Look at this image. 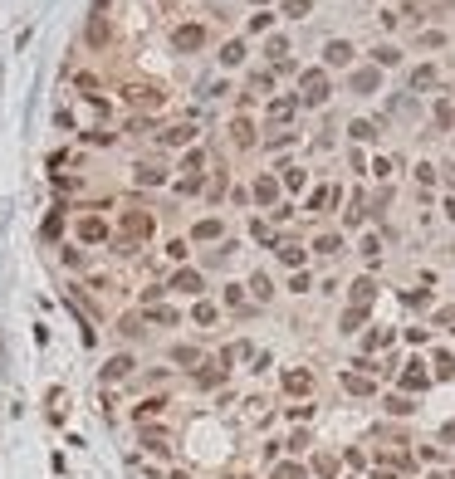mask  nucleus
Returning a JSON list of instances; mask_svg holds the SVG:
<instances>
[{"label":"nucleus","mask_w":455,"mask_h":479,"mask_svg":"<svg viewBox=\"0 0 455 479\" xmlns=\"http://www.w3.org/2000/svg\"><path fill=\"white\" fill-rule=\"evenodd\" d=\"M289 288H294V293H304V288H309V274H304V269H294V279H289Z\"/></svg>","instance_id":"6e6d98bb"},{"label":"nucleus","mask_w":455,"mask_h":479,"mask_svg":"<svg viewBox=\"0 0 455 479\" xmlns=\"http://www.w3.org/2000/svg\"><path fill=\"white\" fill-rule=\"evenodd\" d=\"M342 386H347L352 396H377V382L362 377V372H342Z\"/></svg>","instance_id":"2eb2a0df"},{"label":"nucleus","mask_w":455,"mask_h":479,"mask_svg":"<svg viewBox=\"0 0 455 479\" xmlns=\"http://www.w3.org/2000/svg\"><path fill=\"white\" fill-rule=\"evenodd\" d=\"M333 196H338V191H314V200H309V210H323V205H328Z\"/></svg>","instance_id":"603ef678"},{"label":"nucleus","mask_w":455,"mask_h":479,"mask_svg":"<svg viewBox=\"0 0 455 479\" xmlns=\"http://www.w3.org/2000/svg\"><path fill=\"white\" fill-rule=\"evenodd\" d=\"M230 191V181H226V172H221V177H216V181H211V200H221V196Z\"/></svg>","instance_id":"3c124183"},{"label":"nucleus","mask_w":455,"mask_h":479,"mask_svg":"<svg viewBox=\"0 0 455 479\" xmlns=\"http://www.w3.org/2000/svg\"><path fill=\"white\" fill-rule=\"evenodd\" d=\"M309 10H314V0H289V5H284V15H294V20H304Z\"/></svg>","instance_id":"a18cd8bd"},{"label":"nucleus","mask_w":455,"mask_h":479,"mask_svg":"<svg viewBox=\"0 0 455 479\" xmlns=\"http://www.w3.org/2000/svg\"><path fill=\"white\" fill-rule=\"evenodd\" d=\"M122 98H127L132 108H147V113L167 103V94H162V89H152V84H127V89H122Z\"/></svg>","instance_id":"20e7f679"},{"label":"nucleus","mask_w":455,"mask_h":479,"mask_svg":"<svg viewBox=\"0 0 455 479\" xmlns=\"http://www.w3.org/2000/svg\"><path fill=\"white\" fill-rule=\"evenodd\" d=\"M304 108H323L328 103V74L323 69H304Z\"/></svg>","instance_id":"7ed1b4c3"},{"label":"nucleus","mask_w":455,"mask_h":479,"mask_svg":"<svg viewBox=\"0 0 455 479\" xmlns=\"http://www.w3.org/2000/svg\"><path fill=\"white\" fill-rule=\"evenodd\" d=\"M304 181H309V177H304L299 167H284V186H289V191H304Z\"/></svg>","instance_id":"58836bf2"},{"label":"nucleus","mask_w":455,"mask_h":479,"mask_svg":"<svg viewBox=\"0 0 455 479\" xmlns=\"http://www.w3.org/2000/svg\"><path fill=\"white\" fill-rule=\"evenodd\" d=\"M162 411H167V396H147V401L132 411V421H137V426H147V421H157Z\"/></svg>","instance_id":"4468645a"},{"label":"nucleus","mask_w":455,"mask_h":479,"mask_svg":"<svg viewBox=\"0 0 455 479\" xmlns=\"http://www.w3.org/2000/svg\"><path fill=\"white\" fill-rule=\"evenodd\" d=\"M117 333H122V338H142V318H137V313H127V318L117 323Z\"/></svg>","instance_id":"e433bc0d"},{"label":"nucleus","mask_w":455,"mask_h":479,"mask_svg":"<svg viewBox=\"0 0 455 479\" xmlns=\"http://www.w3.org/2000/svg\"><path fill=\"white\" fill-rule=\"evenodd\" d=\"M387 411H392V416H411V411H416V406H411V401H406V396H392V401H387Z\"/></svg>","instance_id":"37998d69"},{"label":"nucleus","mask_w":455,"mask_h":479,"mask_svg":"<svg viewBox=\"0 0 455 479\" xmlns=\"http://www.w3.org/2000/svg\"><path fill=\"white\" fill-rule=\"evenodd\" d=\"M309 445H314V435H309V430H294V435H289V450H294V455H299V450H309Z\"/></svg>","instance_id":"c03bdc74"},{"label":"nucleus","mask_w":455,"mask_h":479,"mask_svg":"<svg viewBox=\"0 0 455 479\" xmlns=\"http://www.w3.org/2000/svg\"><path fill=\"white\" fill-rule=\"evenodd\" d=\"M59 230H64V210H49V215H44V240H54Z\"/></svg>","instance_id":"c9c22d12"},{"label":"nucleus","mask_w":455,"mask_h":479,"mask_svg":"<svg viewBox=\"0 0 455 479\" xmlns=\"http://www.w3.org/2000/svg\"><path fill=\"white\" fill-rule=\"evenodd\" d=\"M250 293H255L259 303H264V298H274V284H269V274H259V269H255V279H250Z\"/></svg>","instance_id":"bb28decb"},{"label":"nucleus","mask_w":455,"mask_h":479,"mask_svg":"<svg viewBox=\"0 0 455 479\" xmlns=\"http://www.w3.org/2000/svg\"><path fill=\"white\" fill-rule=\"evenodd\" d=\"M230 137H235V147H255V122H250V117H235Z\"/></svg>","instance_id":"6ab92c4d"},{"label":"nucleus","mask_w":455,"mask_h":479,"mask_svg":"<svg viewBox=\"0 0 455 479\" xmlns=\"http://www.w3.org/2000/svg\"><path fill=\"white\" fill-rule=\"evenodd\" d=\"M372 293H377V284H372V279L362 274V279L352 284V303H357V308H367V298H372Z\"/></svg>","instance_id":"cd10ccee"},{"label":"nucleus","mask_w":455,"mask_h":479,"mask_svg":"<svg viewBox=\"0 0 455 479\" xmlns=\"http://www.w3.org/2000/svg\"><path fill=\"white\" fill-rule=\"evenodd\" d=\"M221 479H230V475H221Z\"/></svg>","instance_id":"052dcab7"},{"label":"nucleus","mask_w":455,"mask_h":479,"mask_svg":"<svg viewBox=\"0 0 455 479\" xmlns=\"http://www.w3.org/2000/svg\"><path fill=\"white\" fill-rule=\"evenodd\" d=\"M314 250H319V255H342V235H333V230H328V235H319V240H314Z\"/></svg>","instance_id":"a878e982"},{"label":"nucleus","mask_w":455,"mask_h":479,"mask_svg":"<svg viewBox=\"0 0 455 479\" xmlns=\"http://www.w3.org/2000/svg\"><path fill=\"white\" fill-rule=\"evenodd\" d=\"M191 318H196V323H201V328H211V323H216V318H221V308H216V303H206V298H201V303H196V308H191Z\"/></svg>","instance_id":"393cba45"},{"label":"nucleus","mask_w":455,"mask_h":479,"mask_svg":"<svg viewBox=\"0 0 455 479\" xmlns=\"http://www.w3.org/2000/svg\"><path fill=\"white\" fill-rule=\"evenodd\" d=\"M201 167H206V152H201V147H191V152L181 157V172H186V177H201Z\"/></svg>","instance_id":"b1692460"},{"label":"nucleus","mask_w":455,"mask_h":479,"mask_svg":"<svg viewBox=\"0 0 455 479\" xmlns=\"http://www.w3.org/2000/svg\"><path fill=\"white\" fill-rule=\"evenodd\" d=\"M411 84H416V89H431V84H436V69H431V64H421V69L411 74Z\"/></svg>","instance_id":"4c0bfd02"},{"label":"nucleus","mask_w":455,"mask_h":479,"mask_svg":"<svg viewBox=\"0 0 455 479\" xmlns=\"http://www.w3.org/2000/svg\"><path fill=\"white\" fill-rule=\"evenodd\" d=\"M323 59H328V64H352V44H347V39H328Z\"/></svg>","instance_id":"a211bd4d"},{"label":"nucleus","mask_w":455,"mask_h":479,"mask_svg":"<svg viewBox=\"0 0 455 479\" xmlns=\"http://www.w3.org/2000/svg\"><path fill=\"white\" fill-rule=\"evenodd\" d=\"M226 303H230V308H240V313H245V288H240V284H226Z\"/></svg>","instance_id":"a19ab883"},{"label":"nucleus","mask_w":455,"mask_h":479,"mask_svg":"<svg viewBox=\"0 0 455 479\" xmlns=\"http://www.w3.org/2000/svg\"><path fill=\"white\" fill-rule=\"evenodd\" d=\"M206 39H211L206 25H177L172 30V49L177 54H196V49H206Z\"/></svg>","instance_id":"f03ea898"},{"label":"nucleus","mask_w":455,"mask_h":479,"mask_svg":"<svg viewBox=\"0 0 455 479\" xmlns=\"http://www.w3.org/2000/svg\"><path fill=\"white\" fill-rule=\"evenodd\" d=\"M397 59H402V54H397L392 44H382V49H372V64H382V69H392Z\"/></svg>","instance_id":"72a5a7b5"},{"label":"nucleus","mask_w":455,"mask_h":479,"mask_svg":"<svg viewBox=\"0 0 455 479\" xmlns=\"http://www.w3.org/2000/svg\"><path fill=\"white\" fill-rule=\"evenodd\" d=\"M240 59H245V44H240V39H230L226 49H221V64H230V69H235Z\"/></svg>","instance_id":"473e14b6"},{"label":"nucleus","mask_w":455,"mask_h":479,"mask_svg":"<svg viewBox=\"0 0 455 479\" xmlns=\"http://www.w3.org/2000/svg\"><path fill=\"white\" fill-rule=\"evenodd\" d=\"M152 230H157V215L152 210H122V240L137 250L142 240H152Z\"/></svg>","instance_id":"f257e3e1"},{"label":"nucleus","mask_w":455,"mask_h":479,"mask_svg":"<svg viewBox=\"0 0 455 479\" xmlns=\"http://www.w3.org/2000/svg\"><path fill=\"white\" fill-rule=\"evenodd\" d=\"M416 177H421V186H431V181H436V167H431V162H421V167H416Z\"/></svg>","instance_id":"864d4df0"},{"label":"nucleus","mask_w":455,"mask_h":479,"mask_svg":"<svg viewBox=\"0 0 455 479\" xmlns=\"http://www.w3.org/2000/svg\"><path fill=\"white\" fill-rule=\"evenodd\" d=\"M284 391L289 396H309L314 391V372H304V367L299 372H284Z\"/></svg>","instance_id":"ddd939ff"},{"label":"nucleus","mask_w":455,"mask_h":479,"mask_svg":"<svg viewBox=\"0 0 455 479\" xmlns=\"http://www.w3.org/2000/svg\"><path fill=\"white\" fill-rule=\"evenodd\" d=\"M455 372V362H451V352H441V357H436V377H451Z\"/></svg>","instance_id":"8fccbe9b"},{"label":"nucleus","mask_w":455,"mask_h":479,"mask_svg":"<svg viewBox=\"0 0 455 479\" xmlns=\"http://www.w3.org/2000/svg\"><path fill=\"white\" fill-rule=\"evenodd\" d=\"M441 328H455V308H441Z\"/></svg>","instance_id":"4d7b16f0"},{"label":"nucleus","mask_w":455,"mask_h":479,"mask_svg":"<svg viewBox=\"0 0 455 479\" xmlns=\"http://www.w3.org/2000/svg\"><path fill=\"white\" fill-rule=\"evenodd\" d=\"M255 200H259V205H274V200H279V181H274V177H255Z\"/></svg>","instance_id":"dca6fc26"},{"label":"nucleus","mask_w":455,"mask_h":479,"mask_svg":"<svg viewBox=\"0 0 455 479\" xmlns=\"http://www.w3.org/2000/svg\"><path fill=\"white\" fill-rule=\"evenodd\" d=\"M64 264H69V269H84V255H79V250L69 245V250H64Z\"/></svg>","instance_id":"5fc2aeb1"},{"label":"nucleus","mask_w":455,"mask_h":479,"mask_svg":"<svg viewBox=\"0 0 455 479\" xmlns=\"http://www.w3.org/2000/svg\"><path fill=\"white\" fill-rule=\"evenodd\" d=\"M255 5H264V0H255Z\"/></svg>","instance_id":"bf43d9fd"},{"label":"nucleus","mask_w":455,"mask_h":479,"mask_svg":"<svg viewBox=\"0 0 455 479\" xmlns=\"http://www.w3.org/2000/svg\"><path fill=\"white\" fill-rule=\"evenodd\" d=\"M167 288H177V293H206V279H201V269H177L172 279H167Z\"/></svg>","instance_id":"0eeeda50"},{"label":"nucleus","mask_w":455,"mask_h":479,"mask_svg":"<svg viewBox=\"0 0 455 479\" xmlns=\"http://www.w3.org/2000/svg\"><path fill=\"white\" fill-rule=\"evenodd\" d=\"M269 479H309V470H304L299 460H279V465L269 470Z\"/></svg>","instance_id":"5701e85b"},{"label":"nucleus","mask_w":455,"mask_h":479,"mask_svg":"<svg viewBox=\"0 0 455 479\" xmlns=\"http://www.w3.org/2000/svg\"><path fill=\"white\" fill-rule=\"evenodd\" d=\"M274 250H279V260H284V264H294V269H304V245H299V240H279Z\"/></svg>","instance_id":"f3484780"},{"label":"nucleus","mask_w":455,"mask_h":479,"mask_svg":"<svg viewBox=\"0 0 455 479\" xmlns=\"http://www.w3.org/2000/svg\"><path fill=\"white\" fill-rule=\"evenodd\" d=\"M362 318H367V308H357V303H352V308H347V313H342V333H352V328H357V323H362Z\"/></svg>","instance_id":"ea45409f"},{"label":"nucleus","mask_w":455,"mask_h":479,"mask_svg":"<svg viewBox=\"0 0 455 479\" xmlns=\"http://www.w3.org/2000/svg\"><path fill=\"white\" fill-rule=\"evenodd\" d=\"M84 39H89L94 49H103V44L113 39V25H108L103 15H89V25H84Z\"/></svg>","instance_id":"1a4fd4ad"},{"label":"nucleus","mask_w":455,"mask_h":479,"mask_svg":"<svg viewBox=\"0 0 455 479\" xmlns=\"http://www.w3.org/2000/svg\"><path fill=\"white\" fill-rule=\"evenodd\" d=\"M157 142H162V147H191V142H196V127H191V122H177V127H167Z\"/></svg>","instance_id":"9d476101"},{"label":"nucleus","mask_w":455,"mask_h":479,"mask_svg":"<svg viewBox=\"0 0 455 479\" xmlns=\"http://www.w3.org/2000/svg\"><path fill=\"white\" fill-rule=\"evenodd\" d=\"M441 440H446V445H455V426H446V430H441Z\"/></svg>","instance_id":"13d9d810"},{"label":"nucleus","mask_w":455,"mask_h":479,"mask_svg":"<svg viewBox=\"0 0 455 479\" xmlns=\"http://www.w3.org/2000/svg\"><path fill=\"white\" fill-rule=\"evenodd\" d=\"M226 362H221V357H211V362H201V367H196V386H201V391H211V386H221L226 382Z\"/></svg>","instance_id":"6e6552de"},{"label":"nucleus","mask_w":455,"mask_h":479,"mask_svg":"<svg viewBox=\"0 0 455 479\" xmlns=\"http://www.w3.org/2000/svg\"><path fill=\"white\" fill-rule=\"evenodd\" d=\"M172 362H177V367H201V352H196L191 343H177V347H172Z\"/></svg>","instance_id":"4be33fe9"},{"label":"nucleus","mask_w":455,"mask_h":479,"mask_svg":"<svg viewBox=\"0 0 455 479\" xmlns=\"http://www.w3.org/2000/svg\"><path fill=\"white\" fill-rule=\"evenodd\" d=\"M191 240H221V220H216V215L196 220V225H191Z\"/></svg>","instance_id":"412c9836"},{"label":"nucleus","mask_w":455,"mask_h":479,"mask_svg":"<svg viewBox=\"0 0 455 479\" xmlns=\"http://www.w3.org/2000/svg\"><path fill=\"white\" fill-rule=\"evenodd\" d=\"M108 240V220L103 215H84L79 220V245H103Z\"/></svg>","instance_id":"423d86ee"},{"label":"nucleus","mask_w":455,"mask_h":479,"mask_svg":"<svg viewBox=\"0 0 455 479\" xmlns=\"http://www.w3.org/2000/svg\"><path fill=\"white\" fill-rule=\"evenodd\" d=\"M451 479H455V475H451Z\"/></svg>","instance_id":"680f3d73"},{"label":"nucleus","mask_w":455,"mask_h":479,"mask_svg":"<svg viewBox=\"0 0 455 479\" xmlns=\"http://www.w3.org/2000/svg\"><path fill=\"white\" fill-rule=\"evenodd\" d=\"M352 137H357V142H377V127H372L367 117H357V122H352Z\"/></svg>","instance_id":"f704fd0d"},{"label":"nucleus","mask_w":455,"mask_h":479,"mask_svg":"<svg viewBox=\"0 0 455 479\" xmlns=\"http://www.w3.org/2000/svg\"><path fill=\"white\" fill-rule=\"evenodd\" d=\"M426 382H431V377L421 372V362H416L411 372H402V386H406V391H426Z\"/></svg>","instance_id":"c85d7f7f"},{"label":"nucleus","mask_w":455,"mask_h":479,"mask_svg":"<svg viewBox=\"0 0 455 479\" xmlns=\"http://www.w3.org/2000/svg\"><path fill=\"white\" fill-rule=\"evenodd\" d=\"M314 475H319V479H333V475H338V460H333V455H319V460H314Z\"/></svg>","instance_id":"2f4dec72"},{"label":"nucleus","mask_w":455,"mask_h":479,"mask_svg":"<svg viewBox=\"0 0 455 479\" xmlns=\"http://www.w3.org/2000/svg\"><path fill=\"white\" fill-rule=\"evenodd\" d=\"M377 89V69H362V74H352V94H372Z\"/></svg>","instance_id":"c756f323"},{"label":"nucleus","mask_w":455,"mask_h":479,"mask_svg":"<svg viewBox=\"0 0 455 479\" xmlns=\"http://www.w3.org/2000/svg\"><path fill=\"white\" fill-rule=\"evenodd\" d=\"M132 181H137V186H162V181H167V167H152V162H147V167H137Z\"/></svg>","instance_id":"aec40b11"},{"label":"nucleus","mask_w":455,"mask_h":479,"mask_svg":"<svg viewBox=\"0 0 455 479\" xmlns=\"http://www.w3.org/2000/svg\"><path fill=\"white\" fill-rule=\"evenodd\" d=\"M142 445H147V455H172V435L157 426H142Z\"/></svg>","instance_id":"f8f14e48"},{"label":"nucleus","mask_w":455,"mask_h":479,"mask_svg":"<svg viewBox=\"0 0 455 479\" xmlns=\"http://www.w3.org/2000/svg\"><path fill=\"white\" fill-rule=\"evenodd\" d=\"M132 367H137V357H132V352H117V357L103 362V382H108V386H113V382H127V377H132Z\"/></svg>","instance_id":"39448f33"},{"label":"nucleus","mask_w":455,"mask_h":479,"mask_svg":"<svg viewBox=\"0 0 455 479\" xmlns=\"http://www.w3.org/2000/svg\"><path fill=\"white\" fill-rule=\"evenodd\" d=\"M367 172H372V177H392V162H387V157H372V167H367Z\"/></svg>","instance_id":"de8ad7c7"},{"label":"nucleus","mask_w":455,"mask_h":479,"mask_svg":"<svg viewBox=\"0 0 455 479\" xmlns=\"http://www.w3.org/2000/svg\"><path fill=\"white\" fill-rule=\"evenodd\" d=\"M362 255H367V260H377V255H382V240H377V235H367V240H362Z\"/></svg>","instance_id":"09e8293b"},{"label":"nucleus","mask_w":455,"mask_h":479,"mask_svg":"<svg viewBox=\"0 0 455 479\" xmlns=\"http://www.w3.org/2000/svg\"><path fill=\"white\" fill-rule=\"evenodd\" d=\"M162 293H167V284H152V288H142V308H152V303H157Z\"/></svg>","instance_id":"49530a36"},{"label":"nucleus","mask_w":455,"mask_h":479,"mask_svg":"<svg viewBox=\"0 0 455 479\" xmlns=\"http://www.w3.org/2000/svg\"><path fill=\"white\" fill-rule=\"evenodd\" d=\"M167 255H172V260H177V264H181V260H186V255H191V245H186V240H167Z\"/></svg>","instance_id":"79ce46f5"},{"label":"nucleus","mask_w":455,"mask_h":479,"mask_svg":"<svg viewBox=\"0 0 455 479\" xmlns=\"http://www.w3.org/2000/svg\"><path fill=\"white\" fill-rule=\"evenodd\" d=\"M142 323H157V328H177V323H181V313H177V308H167V303H152V308H142Z\"/></svg>","instance_id":"9b49d317"},{"label":"nucleus","mask_w":455,"mask_h":479,"mask_svg":"<svg viewBox=\"0 0 455 479\" xmlns=\"http://www.w3.org/2000/svg\"><path fill=\"white\" fill-rule=\"evenodd\" d=\"M294 108H299V98H279V103L269 108V117H274V122H289V117H294Z\"/></svg>","instance_id":"7c9ffc66"}]
</instances>
